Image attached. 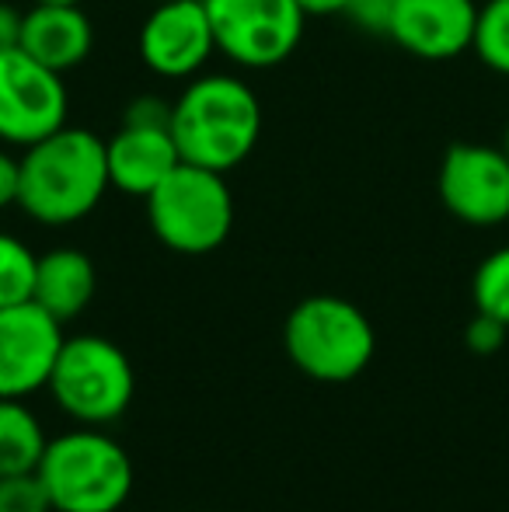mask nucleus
Wrapping results in <instances>:
<instances>
[{
	"label": "nucleus",
	"instance_id": "1",
	"mask_svg": "<svg viewBox=\"0 0 509 512\" xmlns=\"http://www.w3.org/2000/svg\"><path fill=\"white\" fill-rule=\"evenodd\" d=\"M105 140L91 129H56L21 154L18 206L46 227H67L91 213L109 192Z\"/></svg>",
	"mask_w": 509,
	"mask_h": 512
},
{
	"label": "nucleus",
	"instance_id": "2",
	"mask_svg": "<svg viewBox=\"0 0 509 512\" xmlns=\"http://www.w3.org/2000/svg\"><path fill=\"white\" fill-rule=\"evenodd\" d=\"M262 133V105L241 77H196L171 105V136L185 164L231 171L255 150Z\"/></svg>",
	"mask_w": 509,
	"mask_h": 512
},
{
	"label": "nucleus",
	"instance_id": "3",
	"mask_svg": "<svg viewBox=\"0 0 509 512\" xmlns=\"http://www.w3.org/2000/svg\"><path fill=\"white\" fill-rule=\"evenodd\" d=\"M39 478L56 512H119L133 495L136 467L119 439L77 425L49 439Z\"/></svg>",
	"mask_w": 509,
	"mask_h": 512
},
{
	"label": "nucleus",
	"instance_id": "4",
	"mask_svg": "<svg viewBox=\"0 0 509 512\" xmlns=\"http://www.w3.org/2000/svg\"><path fill=\"white\" fill-rule=\"evenodd\" d=\"M290 363L318 384H349L377 352V331L353 300L318 293L300 300L283 324Z\"/></svg>",
	"mask_w": 509,
	"mask_h": 512
},
{
	"label": "nucleus",
	"instance_id": "5",
	"mask_svg": "<svg viewBox=\"0 0 509 512\" xmlns=\"http://www.w3.org/2000/svg\"><path fill=\"white\" fill-rule=\"evenodd\" d=\"M46 391L53 394L63 415L74 418L77 425L105 429V425L119 422L133 405L136 370L112 338H63Z\"/></svg>",
	"mask_w": 509,
	"mask_h": 512
},
{
	"label": "nucleus",
	"instance_id": "6",
	"mask_svg": "<svg viewBox=\"0 0 509 512\" xmlns=\"http://www.w3.org/2000/svg\"><path fill=\"white\" fill-rule=\"evenodd\" d=\"M154 237L178 255H210L231 237L234 196L224 175L199 164H178L147 196Z\"/></svg>",
	"mask_w": 509,
	"mask_h": 512
},
{
	"label": "nucleus",
	"instance_id": "7",
	"mask_svg": "<svg viewBox=\"0 0 509 512\" xmlns=\"http://www.w3.org/2000/svg\"><path fill=\"white\" fill-rule=\"evenodd\" d=\"M217 49L238 67L265 70L290 60L304 35L297 0H203Z\"/></svg>",
	"mask_w": 509,
	"mask_h": 512
},
{
	"label": "nucleus",
	"instance_id": "8",
	"mask_svg": "<svg viewBox=\"0 0 509 512\" xmlns=\"http://www.w3.org/2000/svg\"><path fill=\"white\" fill-rule=\"evenodd\" d=\"M63 74L42 67L25 49L0 53V140L32 147L67 126Z\"/></svg>",
	"mask_w": 509,
	"mask_h": 512
},
{
	"label": "nucleus",
	"instance_id": "9",
	"mask_svg": "<svg viewBox=\"0 0 509 512\" xmlns=\"http://www.w3.org/2000/svg\"><path fill=\"white\" fill-rule=\"evenodd\" d=\"M440 203L468 227H499L509 220V157L489 143H454L436 175Z\"/></svg>",
	"mask_w": 509,
	"mask_h": 512
},
{
	"label": "nucleus",
	"instance_id": "10",
	"mask_svg": "<svg viewBox=\"0 0 509 512\" xmlns=\"http://www.w3.org/2000/svg\"><path fill=\"white\" fill-rule=\"evenodd\" d=\"M63 338V324L35 300L0 307V398H32L49 387Z\"/></svg>",
	"mask_w": 509,
	"mask_h": 512
},
{
	"label": "nucleus",
	"instance_id": "11",
	"mask_svg": "<svg viewBox=\"0 0 509 512\" xmlns=\"http://www.w3.org/2000/svg\"><path fill=\"white\" fill-rule=\"evenodd\" d=\"M217 49L203 0H164L154 4L140 28V60L164 81H185L206 67Z\"/></svg>",
	"mask_w": 509,
	"mask_h": 512
},
{
	"label": "nucleus",
	"instance_id": "12",
	"mask_svg": "<svg viewBox=\"0 0 509 512\" xmlns=\"http://www.w3.org/2000/svg\"><path fill=\"white\" fill-rule=\"evenodd\" d=\"M475 0H398L387 39L419 60H454L475 42Z\"/></svg>",
	"mask_w": 509,
	"mask_h": 512
},
{
	"label": "nucleus",
	"instance_id": "13",
	"mask_svg": "<svg viewBox=\"0 0 509 512\" xmlns=\"http://www.w3.org/2000/svg\"><path fill=\"white\" fill-rule=\"evenodd\" d=\"M105 157H109L112 189L140 199H147L182 164L171 126H136V122H123V129L105 140Z\"/></svg>",
	"mask_w": 509,
	"mask_h": 512
},
{
	"label": "nucleus",
	"instance_id": "14",
	"mask_svg": "<svg viewBox=\"0 0 509 512\" xmlns=\"http://www.w3.org/2000/svg\"><path fill=\"white\" fill-rule=\"evenodd\" d=\"M95 46V28L81 7H56V4H32L21 25V49L42 67L67 74L81 67Z\"/></svg>",
	"mask_w": 509,
	"mask_h": 512
},
{
	"label": "nucleus",
	"instance_id": "15",
	"mask_svg": "<svg viewBox=\"0 0 509 512\" xmlns=\"http://www.w3.org/2000/svg\"><path fill=\"white\" fill-rule=\"evenodd\" d=\"M98 290L95 262L81 248H53L35 262L32 300L60 324L81 317Z\"/></svg>",
	"mask_w": 509,
	"mask_h": 512
},
{
	"label": "nucleus",
	"instance_id": "16",
	"mask_svg": "<svg viewBox=\"0 0 509 512\" xmlns=\"http://www.w3.org/2000/svg\"><path fill=\"white\" fill-rule=\"evenodd\" d=\"M49 436L25 398H0V478L39 471Z\"/></svg>",
	"mask_w": 509,
	"mask_h": 512
},
{
	"label": "nucleus",
	"instance_id": "17",
	"mask_svg": "<svg viewBox=\"0 0 509 512\" xmlns=\"http://www.w3.org/2000/svg\"><path fill=\"white\" fill-rule=\"evenodd\" d=\"M471 49H475V56L489 70L509 77V0H485V4H478V25Z\"/></svg>",
	"mask_w": 509,
	"mask_h": 512
},
{
	"label": "nucleus",
	"instance_id": "18",
	"mask_svg": "<svg viewBox=\"0 0 509 512\" xmlns=\"http://www.w3.org/2000/svg\"><path fill=\"white\" fill-rule=\"evenodd\" d=\"M35 262H39V255L25 241L0 230V307H14L32 300Z\"/></svg>",
	"mask_w": 509,
	"mask_h": 512
},
{
	"label": "nucleus",
	"instance_id": "19",
	"mask_svg": "<svg viewBox=\"0 0 509 512\" xmlns=\"http://www.w3.org/2000/svg\"><path fill=\"white\" fill-rule=\"evenodd\" d=\"M471 300L478 314L509 324V244L485 255L471 279Z\"/></svg>",
	"mask_w": 509,
	"mask_h": 512
},
{
	"label": "nucleus",
	"instance_id": "20",
	"mask_svg": "<svg viewBox=\"0 0 509 512\" xmlns=\"http://www.w3.org/2000/svg\"><path fill=\"white\" fill-rule=\"evenodd\" d=\"M0 512H56L39 471L0 478Z\"/></svg>",
	"mask_w": 509,
	"mask_h": 512
},
{
	"label": "nucleus",
	"instance_id": "21",
	"mask_svg": "<svg viewBox=\"0 0 509 512\" xmlns=\"http://www.w3.org/2000/svg\"><path fill=\"white\" fill-rule=\"evenodd\" d=\"M506 335H509V324L475 310L471 324L464 328V345H468L475 356H496V352L506 345Z\"/></svg>",
	"mask_w": 509,
	"mask_h": 512
},
{
	"label": "nucleus",
	"instance_id": "22",
	"mask_svg": "<svg viewBox=\"0 0 509 512\" xmlns=\"http://www.w3.org/2000/svg\"><path fill=\"white\" fill-rule=\"evenodd\" d=\"M394 7H398V0H349L346 18L356 21V25L370 35H387L391 18H394Z\"/></svg>",
	"mask_w": 509,
	"mask_h": 512
},
{
	"label": "nucleus",
	"instance_id": "23",
	"mask_svg": "<svg viewBox=\"0 0 509 512\" xmlns=\"http://www.w3.org/2000/svg\"><path fill=\"white\" fill-rule=\"evenodd\" d=\"M126 122H136V126H171V105L164 98L140 95L136 102H129Z\"/></svg>",
	"mask_w": 509,
	"mask_h": 512
},
{
	"label": "nucleus",
	"instance_id": "24",
	"mask_svg": "<svg viewBox=\"0 0 509 512\" xmlns=\"http://www.w3.org/2000/svg\"><path fill=\"white\" fill-rule=\"evenodd\" d=\"M18 189H21V157H11L7 150H0V209L18 206Z\"/></svg>",
	"mask_w": 509,
	"mask_h": 512
},
{
	"label": "nucleus",
	"instance_id": "25",
	"mask_svg": "<svg viewBox=\"0 0 509 512\" xmlns=\"http://www.w3.org/2000/svg\"><path fill=\"white\" fill-rule=\"evenodd\" d=\"M21 25H25V14L11 4H0V53L21 49Z\"/></svg>",
	"mask_w": 509,
	"mask_h": 512
},
{
	"label": "nucleus",
	"instance_id": "26",
	"mask_svg": "<svg viewBox=\"0 0 509 512\" xmlns=\"http://www.w3.org/2000/svg\"><path fill=\"white\" fill-rule=\"evenodd\" d=\"M307 18H328V14H346L349 0H297Z\"/></svg>",
	"mask_w": 509,
	"mask_h": 512
},
{
	"label": "nucleus",
	"instance_id": "27",
	"mask_svg": "<svg viewBox=\"0 0 509 512\" xmlns=\"http://www.w3.org/2000/svg\"><path fill=\"white\" fill-rule=\"evenodd\" d=\"M32 4H56V7H81V0H32Z\"/></svg>",
	"mask_w": 509,
	"mask_h": 512
},
{
	"label": "nucleus",
	"instance_id": "28",
	"mask_svg": "<svg viewBox=\"0 0 509 512\" xmlns=\"http://www.w3.org/2000/svg\"><path fill=\"white\" fill-rule=\"evenodd\" d=\"M503 150H506V157H509V126H506V133H503Z\"/></svg>",
	"mask_w": 509,
	"mask_h": 512
},
{
	"label": "nucleus",
	"instance_id": "29",
	"mask_svg": "<svg viewBox=\"0 0 509 512\" xmlns=\"http://www.w3.org/2000/svg\"><path fill=\"white\" fill-rule=\"evenodd\" d=\"M154 4H164V0H154Z\"/></svg>",
	"mask_w": 509,
	"mask_h": 512
}]
</instances>
